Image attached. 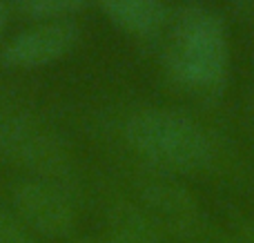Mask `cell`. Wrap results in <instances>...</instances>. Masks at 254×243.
Segmentation results:
<instances>
[{
    "label": "cell",
    "mask_w": 254,
    "mask_h": 243,
    "mask_svg": "<svg viewBox=\"0 0 254 243\" xmlns=\"http://www.w3.org/2000/svg\"><path fill=\"white\" fill-rule=\"evenodd\" d=\"M127 141L136 152L174 170H201L212 161V143L201 125L172 110H145L127 121Z\"/></svg>",
    "instance_id": "obj_1"
},
{
    "label": "cell",
    "mask_w": 254,
    "mask_h": 243,
    "mask_svg": "<svg viewBox=\"0 0 254 243\" xmlns=\"http://www.w3.org/2000/svg\"><path fill=\"white\" fill-rule=\"evenodd\" d=\"M16 219L34 235L49 239L67 237L74 230L76 212L69 196L54 181H22L13 190Z\"/></svg>",
    "instance_id": "obj_3"
},
{
    "label": "cell",
    "mask_w": 254,
    "mask_h": 243,
    "mask_svg": "<svg viewBox=\"0 0 254 243\" xmlns=\"http://www.w3.org/2000/svg\"><path fill=\"white\" fill-rule=\"evenodd\" d=\"M101 7L116 25L136 34H152L167 18L161 0H101Z\"/></svg>",
    "instance_id": "obj_5"
},
{
    "label": "cell",
    "mask_w": 254,
    "mask_h": 243,
    "mask_svg": "<svg viewBox=\"0 0 254 243\" xmlns=\"http://www.w3.org/2000/svg\"><path fill=\"white\" fill-rule=\"evenodd\" d=\"M0 243H38L16 217L0 210Z\"/></svg>",
    "instance_id": "obj_9"
},
{
    "label": "cell",
    "mask_w": 254,
    "mask_h": 243,
    "mask_svg": "<svg viewBox=\"0 0 254 243\" xmlns=\"http://www.w3.org/2000/svg\"><path fill=\"white\" fill-rule=\"evenodd\" d=\"M147 203L152 205L154 214L165 219L172 228L185 230L190 223H194V205L192 199L185 196L176 187L152 185L147 190Z\"/></svg>",
    "instance_id": "obj_7"
},
{
    "label": "cell",
    "mask_w": 254,
    "mask_h": 243,
    "mask_svg": "<svg viewBox=\"0 0 254 243\" xmlns=\"http://www.w3.org/2000/svg\"><path fill=\"white\" fill-rule=\"evenodd\" d=\"M7 18H9V2L7 0H0V34H2V29H4Z\"/></svg>",
    "instance_id": "obj_10"
},
{
    "label": "cell",
    "mask_w": 254,
    "mask_h": 243,
    "mask_svg": "<svg viewBox=\"0 0 254 243\" xmlns=\"http://www.w3.org/2000/svg\"><path fill=\"white\" fill-rule=\"evenodd\" d=\"M170 65L188 85L210 87L219 83L228 67L223 20L205 7H185L174 25Z\"/></svg>",
    "instance_id": "obj_2"
},
{
    "label": "cell",
    "mask_w": 254,
    "mask_h": 243,
    "mask_svg": "<svg viewBox=\"0 0 254 243\" xmlns=\"http://www.w3.org/2000/svg\"><path fill=\"white\" fill-rule=\"evenodd\" d=\"M87 0H16L20 13L31 18H56L63 13L78 11L85 7Z\"/></svg>",
    "instance_id": "obj_8"
},
{
    "label": "cell",
    "mask_w": 254,
    "mask_h": 243,
    "mask_svg": "<svg viewBox=\"0 0 254 243\" xmlns=\"http://www.w3.org/2000/svg\"><path fill=\"white\" fill-rule=\"evenodd\" d=\"M78 40V27L69 20H52L13 36L0 52V62L9 67H36L67 54Z\"/></svg>",
    "instance_id": "obj_4"
},
{
    "label": "cell",
    "mask_w": 254,
    "mask_h": 243,
    "mask_svg": "<svg viewBox=\"0 0 254 243\" xmlns=\"http://www.w3.org/2000/svg\"><path fill=\"white\" fill-rule=\"evenodd\" d=\"M112 243H163L152 219L134 205H119L112 212Z\"/></svg>",
    "instance_id": "obj_6"
},
{
    "label": "cell",
    "mask_w": 254,
    "mask_h": 243,
    "mask_svg": "<svg viewBox=\"0 0 254 243\" xmlns=\"http://www.w3.org/2000/svg\"><path fill=\"white\" fill-rule=\"evenodd\" d=\"M74 243H112L110 239H78V241H74Z\"/></svg>",
    "instance_id": "obj_11"
}]
</instances>
